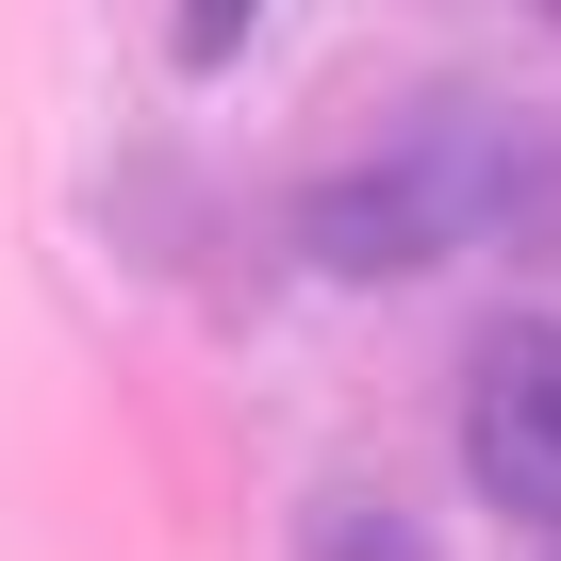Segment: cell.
Returning a JSON list of instances; mask_svg holds the SVG:
<instances>
[{"instance_id": "cell-4", "label": "cell", "mask_w": 561, "mask_h": 561, "mask_svg": "<svg viewBox=\"0 0 561 561\" xmlns=\"http://www.w3.org/2000/svg\"><path fill=\"white\" fill-rule=\"evenodd\" d=\"M528 18H545V34H561V0H528Z\"/></svg>"}, {"instance_id": "cell-3", "label": "cell", "mask_w": 561, "mask_h": 561, "mask_svg": "<svg viewBox=\"0 0 561 561\" xmlns=\"http://www.w3.org/2000/svg\"><path fill=\"white\" fill-rule=\"evenodd\" d=\"M248 34H264V0H165V50H182L198 83H215V67L248 50Z\"/></svg>"}, {"instance_id": "cell-2", "label": "cell", "mask_w": 561, "mask_h": 561, "mask_svg": "<svg viewBox=\"0 0 561 561\" xmlns=\"http://www.w3.org/2000/svg\"><path fill=\"white\" fill-rule=\"evenodd\" d=\"M298 561H446V545H430L397 495H314V512H298Z\"/></svg>"}, {"instance_id": "cell-1", "label": "cell", "mask_w": 561, "mask_h": 561, "mask_svg": "<svg viewBox=\"0 0 561 561\" xmlns=\"http://www.w3.org/2000/svg\"><path fill=\"white\" fill-rule=\"evenodd\" d=\"M462 479L528 545H561V314H495L462 364Z\"/></svg>"}, {"instance_id": "cell-5", "label": "cell", "mask_w": 561, "mask_h": 561, "mask_svg": "<svg viewBox=\"0 0 561 561\" xmlns=\"http://www.w3.org/2000/svg\"><path fill=\"white\" fill-rule=\"evenodd\" d=\"M545 561H561V545H545Z\"/></svg>"}]
</instances>
